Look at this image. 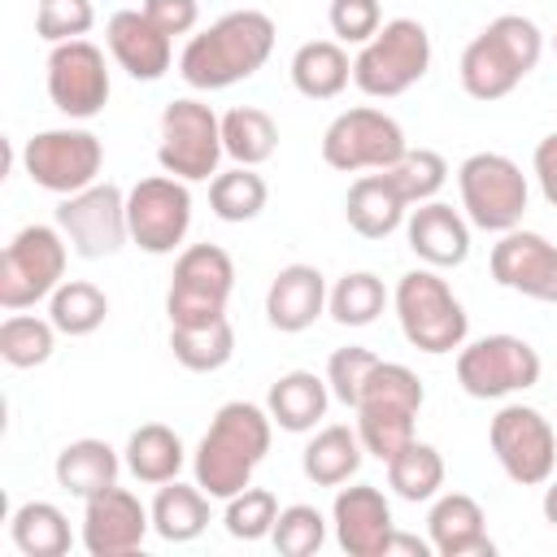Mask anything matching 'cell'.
Segmentation results:
<instances>
[{"label": "cell", "instance_id": "cb8c5ba5", "mask_svg": "<svg viewBox=\"0 0 557 557\" xmlns=\"http://www.w3.org/2000/svg\"><path fill=\"white\" fill-rule=\"evenodd\" d=\"M426 540L440 557H470V553H483L492 557L496 544L487 540V518H483V505L466 492H444L435 496L431 513H426Z\"/></svg>", "mask_w": 557, "mask_h": 557}, {"label": "cell", "instance_id": "52a82bcc", "mask_svg": "<svg viewBox=\"0 0 557 557\" xmlns=\"http://www.w3.org/2000/svg\"><path fill=\"white\" fill-rule=\"evenodd\" d=\"M457 191H461L466 222L492 235L522 226V213L531 200L522 165L509 161L505 152H470L457 170Z\"/></svg>", "mask_w": 557, "mask_h": 557}, {"label": "cell", "instance_id": "9a60e30c", "mask_svg": "<svg viewBox=\"0 0 557 557\" xmlns=\"http://www.w3.org/2000/svg\"><path fill=\"white\" fill-rule=\"evenodd\" d=\"M57 226L70 239V248L87 261L113 257L131 239L126 222V191L117 183H91L74 196H61L57 205Z\"/></svg>", "mask_w": 557, "mask_h": 557}, {"label": "cell", "instance_id": "ac0fdd59", "mask_svg": "<svg viewBox=\"0 0 557 557\" xmlns=\"http://www.w3.org/2000/svg\"><path fill=\"white\" fill-rule=\"evenodd\" d=\"M152 531V509L126 487H104L83 500V548L91 557H131Z\"/></svg>", "mask_w": 557, "mask_h": 557}, {"label": "cell", "instance_id": "d4e9b609", "mask_svg": "<svg viewBox=\"0 0 557 557\" xmlns=\"http://www.w3.org/2000/svg\"><path fill=\"white\" fill-rule=\"evenodd\" d=\"M344 218L361 239H387L392 231L405 226L409 218V200L396 191V183L387 178V170L361 174L348 196H344Z\"/></svg>", "mask_w": 557, "mask_h": 557}, {"label": "cell", "instance_id": "4fadbf2b", "mask_svg": "<svg viewBox=\"0 0 557 557\" xmlns=\"http://www.w3.org/2000/svg\"><path fill=\"white\" fill-rule=\"evenodd\" d=\"M487 444L518 487H540L557 470V431L535 405H500L487 426Z\"/></svg>", "mask_w": 557, "mask_h": 557}, {"label": "cell", "instance_id": "f1b7e54d", "mask_svg": "<svg viewBox=\"0 0 557 557\" xmlns=\"http://www.w3.org/2000/svg\"><path fill=\"white\" fill-rule=\"evenodd\" d=\"M352 78V61L339 39H309L292 52V87L305 100H335Z\"/></svg>", "mask_w": 557, "mask_h": 557}, {"label": "cell", "instance_id": "f546056e", "mask_svg": "<svg viewBox=\"0 0 557 557\" xmlns=\"http://www.w3.org/2000/svg\"><path fill=\"white\" fill-rule=\"evenodd\" d=\"M209 492L200 483H161V492L152 496V531L165 540V544H191L205 527H209Z\"/></svg>", "mask_w": 557, "mask_h": 557}, {"label": "cell", "instance_id": "d6986e66", "mask_svg": "<svg viewBox=\"0 0 557 557\" xmlns=\"http://www.w3.org/2000/svg\"><path fill=\"white\" fill-rule=\"evenodd\" d=\"M487 265L505 292L531 296L540 305H557V244H548L540 231H522V226L505 231L492 244Z\"/></svg>", "mask_w": 557, "mask_h": 557}, {"label": "cell", "instance_id": "c3c4849f", "mask_svg": "<svg viewBox=\"0 0 557 557\" xmlns=\"http://www.w3.org/2000/svg\"><path fill=\"white\" fill-rule=\"evenodd\" d=\"M392 553H413V557H431L435 548H431V540H418V535L392 531V540H387V557H392Z\"/></svg>", "mask_w": 557, "mask_h": 557}, {"label": "cell", "instance_id": "3957f363", "mask_svg": "<svg viewBox=\"0 0 557 557\" xmlns=\"http://www.w3.org/2000/svg\"><path fill=\"white\" fill-rule=\"evenodd\" d=\"M544 57V35L522 13L492 17L461 52V87L470 100H500L509 96Z\"/></svg>", "mask_w": 557, "mask_h": 557}, {"label": "cell", "instance_id": "603a6c76", "mask_svg": "<svg viewBox=\"0 0 557 557\" xmlns=\"http://www.w3.org/2000/svg\"><path fill=\"white\" fill-rule=\"evenodd\" d=\"M405 239H409L413 257L426 261L431 270H448L470 257V222H466V213H457L444 200H426V205L409 209Z\"/></svg>", "mask_w": 557, "mask_h": 557}, {"label": "cell", "instance_id": "bcb514c9", "mask_svg": "<svg viewBox=\"0 0 557 557\" xmlns=\"http://www.w3.org/2000/svg\"><path fill=\"white\" fill-rule=\"evenodd\" d=\"M144 13L174 39V35H191L200 22V4L196 0H144Z\"/></svg>", "mask_w": 557, "mask_h": 557}, {"label": "cell", "instance_id": "ab89813d", "mask_svg": "<svg viewBox=\"0 0 557 557\" xmlns=\"http://www.w3.org/2000/svg\"><path fill=\"white\" fill-rule=\"evenodd\" d=\"M387 178L396 183V191L409 200V209L413 205H426V200H435L440 196V187L448 183V161L435 152V148H409L392 170H387Z\"/></svg>", "mask_w": 557, "mask_h": 557}, {"label": "cell", "instance_id": "30bf717a", "mask_svg": "<svg viewBox=\"0 0 557 557\" xmlns=\"http://www.w3.org/2000/svg\"><path fill=\"white\" fill-rule=\"evenodd\" d=\"M235 292V261L218 244H191L174 261V278L165 292L170 326H200L226 313V300Z\"/></svg>", "mask_w": 557, "mask_h": 557}, {"label": "cell", "instance_id": "5b68a950", "mask_svg": "<svg viewBox=\"0 0 557 557\" xmlns=\"http://www.w3.org/2000/svg\"><path fill=\"white\" fill-rule=\"evenodd\" d=\"M392 305H396L400 335L426 357H444V352L461 348L470 335V318H466L461 300L453 296V287L431 265L400 274Z\"/></svg>", "mask_w": 557, "mask_h": 557}, {"label": "cell", "instance_id": "8d00e7d4", "mask_svg": "<svg viewBox=\"0 0 557 557\" xmlns=\"http://www.w3.org/2000/svg\"><path fill=\"white\" fill-rule=\"evenodd\" d=\"M48 318L61 335H91L109 318V296L87 278H65L48 296Z\"/></svg>", "mask_w": 557, "mask_h": 557}, {"label": "cell", "instance_id": "4dcf8cb0", "mask_svg": "<svg viewBox=\"0 0 557 557\" xmlns=\"http://www.w3.org/2000/svg\"><path fill=\"white\" fill-rule=\"evenodd\" d=\"M122 461H126V470H131L139 483L161 487V483L178 479V470H183V461H187V448H183L178 431H170L165 422H144L139 431H131Z\"/></svg>", "mask_w": 557, "mask_h": 557}, {"label": "cell", "instance_id": "ee69618b", "mask_svg": "<svg viewBox=\"0 0 557 557\" xmlns=\"http://www.w3.org/2000/svg\"><path fill=\"white\" fill-rule=\"evenodd\" d=\"M374 366H379V357H374L370 348H361V344L335 348V352H331V361H326V387H331V396H335L339 405L357 409L361 387H366V379H370V370H374Z\"/></svg>", "mask_w": 557, "mask_h": 557}, {"label": "cell", "instance_id": "7bdbcfd3", "mask_svg": "<svg viewBox=\"0 0 557 557\" xmlns=\"http://www.w3.org/2000/svg\"><path fill=\"white\" fill-rule=\"evenodd\" d=\"M91 26H96L91 0H39L35 4V35L48 44L83 39Z\"/></svg>", "mask_w": 557, "mask_h": 557}, {"label": "cell", "instance_id": "7402d4cb", "mask_svg": "<svg viewBox=\"0 0 557 557\" xmlns=\"http://www.w3.org/2000/svg\"><path fill=\"white\" fill-rule=\"evenodd\" d=\"M326 278L318 265H305V261H292L283 265L274 278H270V292H265V322L283 335H300L309 331L322 313H326Z\"/></svg>", "mask_w": 557, "mask_h": 557}, {"label": "cell", "instance_id": "484cf974", "mask_svg": "<svg viewBox=\"0 0 557 557\" xmlns=\"http://www.w3.org/2000/svg\"><path fill=\"white\" fill-rule=\"evenodd\" d=\"M326 405H331V387L313 370H287L283 379L270 383V396H265L274 426H283L292 435L313 431L326 418Z\"/></svg>", "mask_w": 557, "mask_h": 557}, {"label": "cell", "instance_id": "277c9868", "mask_svg": "<svg viewBox=\"0 0 557 557\" xmlns=\"http://www.w3.org/2000/svg\"><path fill=\"white\" fill-rule=\"evenodd\" d=\"M422 400H426V387L422 379L400 366V361H379L361 387V400H357V435L366 444L370 457H379L383 466L409 444L418 440L413 435V422L422 413Z\"/></svg>", "mask_w": 557, "mask_h": 557}, {"label": "cell", "instance_id": "5bb4252c", "mask_svg": "<svg viewBox=\"0 0 557 557\" xmlns=\"http://www.w3.org/2000/svg\"><path fill=\"white\" fill-rule=\"evenodd\" d=\"M22 165H26L35 187H44L52 196H74V191L96 183V174L104 165V144L83 126L39 131L26 139Z\"/></svg>", "mask_w": 557, "mask_h": 557}, {"label": "cell", "instance_id": "7a4b0ae2", "mask_svg": "<svg viewBox=\"0 0 557 557\" xmlns=\"http://www.w3.org/2000/svg\"><path fill=\"white\" fill-rule=\"evenodd\" d=\"M270 440H274L270 409H261L252 400H226L196 444V457H191L196 483L213 500H231L235 492H244L252 483V470L265 461Z\"/></svg>", "mask_w": 557, "mask_h": 557}, {"label": "cell", "instance_id": "f35d334b", "mask_svg": "<svg viewBox=\"0 0 557 557\" xmlns=\"http://www.w3.org/2000/svg\"><path fill=\"white\" fill-rule=\"evenodd\" d=\"M57 348V326L52 318H35V313H9L0 322V357L13 366V370H35L52 357Z\"/></svg>", "mask_w": 557, "mask_h": 557}, {"label": "cell", "instance_id": "60d3db41", "mask_svg": "<svg viewBox=\"0 0 557 557\" xmlns=\"http://www.w3.org/2000/svg\"><path fill=\"white\" fill-rule=\"evenodd\" d=\"M274 522H278V500H274V492H265V487H244V492H235L231 500H226V509H222V527H226V535L231 540H265L270 531H274Z\"/></svg>", "mask_w": 557, "mask_h": 557}, {"label": "cell", "instance_id": "1f68e13d", "mask_svg": "<svg viewBox=\"0 0 557 557\" xmlns=\"http://www.w3.org/2000/svg\"><path fill=\"white\" fill-rule=\"evenodd\" d=\"M9 535L17 544V553L26 557H65L74 535H70V518L52 505V500H26L13 509L9 518Z\"/></svg>", "mask_w": 557, "mask_h": 557}, {"label": "cell", "instance_id": "f6af8a7d", "mask_svg": "<svg viewBox=\"0 0 557 557\" xmlns=\"http://www.w3.org/2000/svg\"><path fill=\"white\" fill-rule=\"evenodd\" d=\"M326 22H331V35L339 44H370L383 26V9L379 0H331L326 9Z\"/></svg>", "mask_w": 557, "mask_h": 557}, {"label": "cell", "instance_id": "4316f807", "mask_svg": "<svg viewBox=\"0 0 557 557\" xmlns=\"http://www.w3.org/2000/svg\"><path fill=\"white\" fill-rule=\"evenodd\" d=\"M117 470H122L117 448H109L104 440H91V435H87V440H70V444L57 453V461H52L57 487H65V492L78 496V500H87V496L113 487V483H117Z\"/></svg>", "mask_w": 557, "mask_h": 557}, {"label": "cell", "instance_id": "d6a6232c", "mask_svg": "<svg viewBox=\"0 0 557 557\" xmlns=\"http://www.w3.org/2000/svg\"><path fill=\"white\" fill-rule=\"evenodd\" d=\"M170 348L183 370L213 374L235 357V326L226 313L213 322H200V326H170Z\"/></svg>", "mask_w": 557, "mask_h": 557}, {"label": "cell", "instance_id": "e575fe53", "mask_svg": "<svg viewBox=\"0 0 557 557\" xmlns=\"http://www.w3.org/2000/svg\"><path fill=\"white\" fill-rule=\"evenodd\" d=\"M387 487H392L400 500H409V505L435 500L440 487H444V457H440V448L426 444V440H409V444L387 461Z\"/></svg>", "mask_w": 557, "mask_h": 557}, {"label": "cell", "instance_id": "2e32d148", "mask_svg": "<svg viewBox=\"0 0 557 557\" xmlns=\"http://www.w3.org/2000/svg\"><path fill=\"white\" fill-rule=\"evenodd\" d=\"M126 222H131V239L152 252V257H170L191 226V191L183 178L174 174H152L139 178L126 191Z\"/></svg>", "mask_w": 557, "mask_h": 557}, {"label": "cell", "instance_id": "836d02e7", "mask_svg": "<svg viewBox=\"0 0 557 557\" xmlns=\"http://www.w3.org/2000/svg\"><path fill=\"white\" fill-rule=\"evenodd\" d=\"M222 148L235 165H265L278 148V126L257 104H235L222 113Z\"/></svg>", "mask_w": 557, "mask_h": 557}, {"label": "cell", "instance_id": "83f0119b", "mask_svg": "<svg viewBox=\"0 0 557 557\" xmlns=\"http://www.w3.org/2000/svg\"><path fill=\"white\" fill-rule=\"evenodd\" d=\"M361 457H366V444H361L357 426L331 422V426H322V431L305 444L300 470H305V479L318 483V487H339V483H348V479L361 470Z\"/></svg>", "mask_w": 557, "mask_h": 557}, {"label": "cell", "instance_id": "e0dca14e", "mask_svg": "<svg viewBox=\"0 0 557 557\" xmlns=\"http://www.w3.org/2000/svg\"><path fill=\"white\" fill-rule=\"evenodd\" d=\"M48 100L74 122H87L109 104V65H104V52L91 39L52 44V52H48Z\"/></svg>", "mask_w": 557, "mask_h": 557}, {"label": "cell", "instance_id": "ffe728a7", "mask_svg": "<svg viewBox=\"0 0 557 557\" xmlns=\"http://www.w3.org/2000/svg\"><path fill=\"white\" fill-rule=\"evenodd\" d=\"M331 527L348 557H387V540L396 531L392 505L374 483L339 487L331 505Z\"/></svg>", "mask_w": 557, "mask_h": 557}, {"label": "cell", "instance_id": "d590c367", "mask_svg": "<svg viewBox=\"0 0 557 557\" xmlns=\"http://www.w3.org/2000/svg\"><path fill=\"white\" fill-rule=\"evenodd\" d=\"M265 200H270V187L257 174V165H231L209 178V209L222 222H252L265 209Z\"/></svg>", "mask_w": 557, "mask_h": 557}, {"label": "cell", "instance_id": "9c48e42d", "mask_svg": "<svg viewBox=\"0 0 557 557\" xmlns=\"http://www.w3.org/2000/svg\"><path fill=\"white\" fill-rule=\"evenodd\" d=\"M226 157L222 148V117L205 100H170L161 109V144L157 161L165 174L183 183H209L218 174V161Z\"/></svg>", "mask_w": 557, "mask_h": 557}, {"label": "cell", "instance_id": "681fc988", "mask_svg": "<svg viewBox=\"0 0 557 557\" xmlns=\"http://www.w3.org/2000/svg\"><path fill=\"white\" fill-rule=\"evenodd\" d=\"M540 509H544V522H548V527H557V479H548V487H544V500H540Z\"/></svg>", "mask_w": 557, "mask_h": 557}, {"label": "cell", "instance_id": "44dd1931", "mask_svg": "<svg viewBox=\"0 0 557 557\" xmlns=\"http://www.w3.org/2000/svg\"><path fill=\"white\" fill-rule=\"evenodd\" d=\"M104 39L113 61L139 83H157L174 61V39L144 9H117L104 26Z\"/></svg>", "mask_w": 557, "mask_h": 557}, {"label": "cell", "instance_id": "8fae6325", "mask_svg": "<svg viewBox=\"0 0 557 557\" xmlns=\"http://www.w3.org/2000/svg\"><path fill=\"white\" fill-rule=\"evenodd\" d=\"M540 352L522 335H483L457 348V383L474 400H505L540 383Z\"/></svg>", "mask_w": 557, "mask_h": 557}, {"label": "cell", "instance_id": "6da1fadb", "mask_svg": "<svg viewBox=\"0 0 557 557\" xmlns=\"http://www.w3.org/2000/svg\"><path fill=\"white\" fill-rule=\"evenodd\" d=\"M274 17L261 9H231L213 26L187 39L178 74L196 91H222L252 78L274 52Z\"/></svg>", "mask_w": 557, "mask_h": 557}, {"label": "cell", "instance_id": "ba28073f", "mask_svg": "<svg viewBox=\"0 0 557 557\" xmlns=\"http://www.w3.org/2000/svg\"><path fill=\"white\" fill-rule=\"evenodd\" d=\"M65 257L70 239L61 235V226H22L0 257V309L17 313L35 300H48L65 283Z\"/></svg>", "mask_w": 557, "mask_h": 557}, {"label": "cell", "instance_id": "b9f144b4", "mask_svg": "<svg viewBox=\"0 0 557 557\" xmlns=\"http://www.w3.org/2000/svg\"><path fill=\"white\" fill-rule=\"evenodd\" d=\"M270 540L283 557H313L326 544V518L313 505H287V509H278Z\"/></svg>", "mask_w": 557, "mask_h": 557}, {"label": "cell", "instance_id": "74e56055", "mask_svg": "<svg viewBox=\"0 0 557 557\" xmlns=\"http://www.w3.org/2000/svg\"><path fill=\"white\" fill-rule=\"evenodd\" d=\"M387 309V287L374 270H352L344 274L331 296H326V313L339 322V326H370L379 313Z\"/></svg>", "mask_w": 557, "mask_h": 557}, {"label": "cell", "instance_id": "7dc6e473", "mask_svg": "<svg viewBox=\"0 0 557 557\" xmlns=\"http://www.w3.org/2000/svg\"><path fill=\"white\" fill-rule=\"evenodd\" d=\"M531 170H535V183H540L544 200H548V205L557 209V131H553V135H544V139L535 144Z\"/></svg>", "mask_w": 557, "mask_h": 557}, {"label": "cell", "instance_id": "8992f818", "mask_svg": "<svg viewBox=\"0 0 557 557\" xmlns=\"http://www.w3.org/2000/svg\"><path fill=\"white\" fill-rule=\"evenodd\" d=\"M426 70H431V35L418 17L383 22L379 35L361 44V52L352 57V83L374 100H392L409 91L413 83L426 78Z\"/></svg>", "mask_w": 557, "mask_h": 557}, {"label": "cell", "instance_id": "f907efd6", "mask_svg": "<svg viewBox=\"0 0 557 557\" xmlns=\"http://www.w3.org/2000/svg\"><path fill=\"white\" fill-rule=\"evenodd\" d=\"M553 52H557V30H553Z\"/></svg>", "mask_w": 557, "mask_h": 557}, {"label": "cell", "instance_id": "7c38bea8", "mask_svg": "<svg viewBox=\"0 0 557 557\" xmlns=\"http://www.w3.org/2000/svg\"><path fill=\"white\" fill-rule=\"evenodd\" d=\"M409 152L405 131L392 113L357 104L344 109L326 131H322V161L339 174H357V170H392L400 157Z\"/></svg>", "mask_w": 557, "mask_h": 557}]
</instances>
